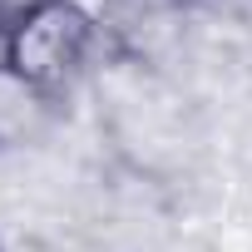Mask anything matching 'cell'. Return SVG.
Segmentation results:
<instances>
[{"label": "cell", "mask_w": 252, "mask_h": 252, "mask_svg": "<svg viewBox=\"0 0 252 252\" xmlns=\"http://www.w3.org/2000/svg\"><path fill=\"white\" fill-rule=\"evenodd\" d=\"M0 69H10V25H0Z\"/></svg>", "instance_id": "7a4b0ae2"}, {"label": "cell", "mask_w": 252, "mask_h": 252, "mask_svg": "<svg viewBox=\"0 0 252 252\" xmlns=\"http://www.w3.org/2000/svg\"><path fill=\"white\" fill-rule=\"evenodd\" d=\"M94 45V15L79 0H50L45 10L10 25V74L30 89H60Z\"/></svg>", "instance_id": "6da1fadb"}]
</instances>
